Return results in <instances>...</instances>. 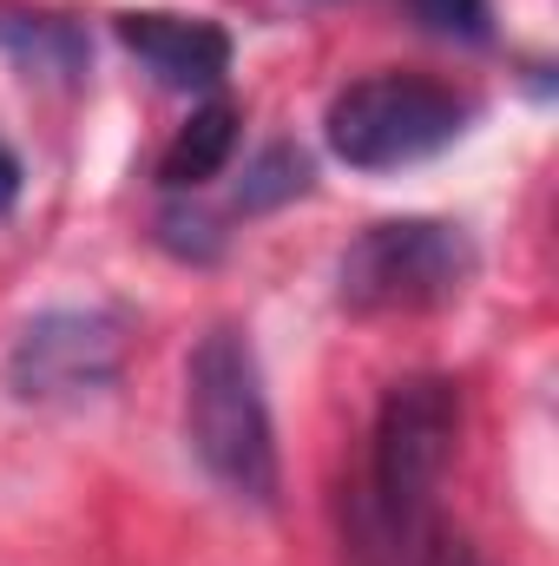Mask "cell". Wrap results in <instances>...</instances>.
<instances>
[{
	"mask_svg": "<svg viewBox=\"0 0 559 566\" xmlns=\"http://www.w3.org/2000/svg\"><path fill=\"white\" fill-rule=\"evenodd\" d=\"M0 53L40 86H80V73L93 60L86 27L66 13H0Z\"/></svg>",
	"mask_w": 559,
	"mask_h": 566,
	"instance_id": "cell-7",
	"label": "cell"
},
{
	"mask_svg": "<svg viewBox=\"0 0 559 566\" xmlns=\"http://www.w3.org/2000/svg\"><path fill=\"white\" fill-rule=\"evenodd\" d=\"M303 191H309V158H303L296 145H264V151L251 158L244 185H238V211L257 218V211H277V205L303 198Z\"/></svg>",
	"mask_w": 559,
	"mask_h": 566,
	"instance_id": "cell-9",
	"label": "cell"
},
{
	"mask_svg": "<svg viewBox=\"0 0 559 566\" xmlns=\"http://www.w3.org/2000/svg\"><path fill=\"white\" fill-rule=\"evenodd\" d=\"M158 244L178 258H218V224L191 205H165L158 211Z\"/></svg>",
	"mask_w": 559,
	"mask_h": 566,
	"instance_id": "cell-10",
	"label": "cell"
},
{
	"mask_svg": "<svg viewBox=\"0 0 559 566\" xmlns=\"http://www.w3.org/2000/svg\"><path fill=\"white\" fill-rule=\"evenodd\" d=\"M474 99L428 73H369L329 99L323 139L349 171H402L467 133Z\"/></svg>",
	"mask_w": 559,
	"mask_h": 566,
	"instance_id": "cell-3",
	"label": "cell"
},
{
	"mask_svg": "<svg viewBox=\"0 0 559 566\" xmlns=\"http://www.w3.org/2000/svg\"><path fill=\"white\" fill-rule=\"evenodd\" d=\"M184 434L191 454L204 461V474L251 501L271 507L283 488L277 468V428H271V402H264V376H257V349L238 323H218L184 369Z\"/></svg>",
	"mask_w": 559,
	"mask_h": 566,
	"instance_id": "cell-2",
	"label": "cell"
},
{
	"mask_svg": "<svg viewBox=\"0 0 559 566\" xmlns=\"http://www.w3.org/2000/svg\"><path fill=\"white\" fill-rule=\"evenodd\" d=\"M119 40L165 93H211L231 73V33L204 13H119Z\"/></svg>",
	"mask_w": 559,
	"mask_h": 566,
	"instance_id": "cell-6",
	"label": "cell"
},
{
	"mask_svg": "<svg viewBox=\"0 0 559 566\" xmlns=\"http://www.w3.org/2000/svg\"><path fill=\"white\" fill-rule=\"evenodd\" d=\"M461 434V389L447 376H409L382 396L369 434V481L356 507V554L389 566H415L428 541V501L447 474Z\"/></svg>",
	"mask_w": 559,
	"mask_h": 566,
	"instance_id": "cell-1",
	"label": "cell"
},
{
	"mask_svg": "<svg viewBox=\"0 0 559 566\" xmlns=\"http://www.w3.org/2000/svg\"><path fill=\"white\" fill-rule=\"evenodd\" d=\"M409 7L441 40H487V0H409Z\"/></svg>",
	"mask_w": 559,
	"mask_h": 566,
	"instance_id": "cell-11",
	"label": "cell"
},
{
	"mask_svg": "<svg viewBox=\"0 0 559 566\" xmlns=\"http://www.w3.org/2000/svg\"><path fill=\"white\" fill-rule=\"evenodd\" d=\"M415 566H487V560H481V547L467 534H428Z\"/></svg>",
	"mask_w": 559,
	"mask_h": 566,
	"instance_id": "cell-12",
	"label": "cell"
},
{
	"mask_svg": "<svg viewBox=\"0 0 559 566\" xmlns=\"http://www.w3.org/2000/svg\"><path fill=\"white\" fill-rule=\"evenodd\" d=\"M467 277H474V244L461 238V224H441V218H382V224H369L342 251L336 296L356 316H395V310L454 303Z\"/></svg>",
	"mask_w": 559,
	"mask_h": 566,
	"instance_id": "cell-4",
	"label": "cell"
},
{
	"mask_svg": "<svg viewBox=\"0 0 559 566\" xmlns=\"http://www.w3.org/2000/svg\"><path fill=\"white\" fill-rule=\"evenodd\" d=\"M13 191H20V165H13V151H0V211L13 205Z\"/></svg>",
	"mask_w": 559,
	"mask_h": 566,
	"instance_id": "cell-13",
	"label": "cell"
},
{
	"mask_svg": "<svg viewBox=\"0 0 559 566\" xmlns=\"http://www.w3.org/2000/svg\"><path fill=\"white\" fill-rule=\"evenodd\" d=\"M231 151H238V106H231V99H204V106L178 126V139L165 145L158 185H165V191H198V185H211V178L231 165Z\"/></svg>",
	"mask_w": 559,
	"mask_h": 566,
	"instance_id": "cell-8",
	"label": "cell"
},
{
	"mask_svg": "<svg viewBox=\"0 0 559 566\" xmlns=\"http://www.w3.org/2000/svg\"><path fill=\"white\" fill-rule=\"evenodd\" d=\"M126 369V323L113 310H46L7 349V389L20 402H86Z\"/></svg>",
	"mask_w": 559,
	"mask_h": 566,
	"instance_id": "cell-5",
	"label": "cell"
}]
</instances>
